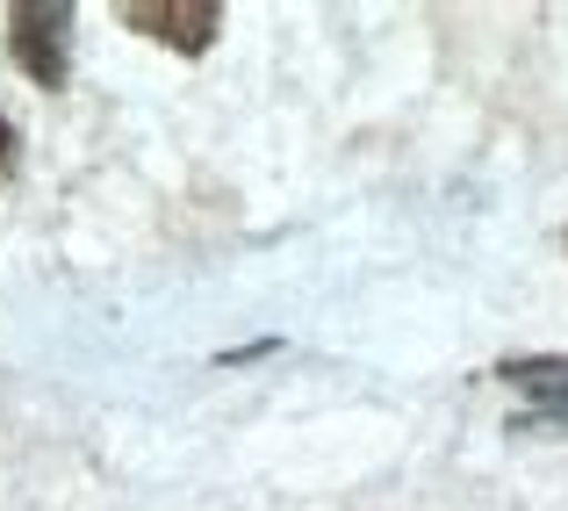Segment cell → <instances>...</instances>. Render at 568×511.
<instances>
[{
	"label": "cell",
	"instance_id": "1",
	"mask_svg": "<svg viewBox=\"0 0 568 511\" xmlns=\"http://www.w3.org/2000/svg\"><path fill=\"white\" fill-rule=\"evenodd\" d=\"M72 29H80V8H65V0H14L8 58L22 66V80L51 87V94L72 80Z\"/></svg>",
	"mask_w": 568,
	"mask_h": 511
},
{
	"label": "cell",
	"instance_id": "2",
	"mask_svg": "<svg viewBox=\"0 0 568 511\" xmlns=\"http://www.w3.org/2000/svg\"><path fill=\"white\" fill-rule=\"evenodd\" d=\"M115 14H123V29L166 43V51H181V58H202L223 29V0H123Z\"/></svg>",
	"mask_w": 568,
	"mask_h": 511
},
{
	"label": "cell",
	"instance_id": "3",
	"mask_svg": "<svg viewBox=\"0 0 568 511\" xmlns=\"http://www.w3.org/2000/svg\"><path fill=\"white\" fill-rule=\"evenodd\" d=\"M497 374L532 403V418L568 425V353H526V360H504Z\"/></svg>",
	"mask_w": 568,
	"mask_h": 511
},
{
	"label": "cell",
	"instance_id": "4",
	"mask_svg": "<svg viewBox=\"0 0 568 511\" xmlns=\"http://www.w3.org/2000/svg\"><path fill=\"white\" fill-rule=\"evenodd\" d=\"M8 173H14V123H8V109H0V188H8Z\"/></svg>",
	"mask_w": 568,
	"mask_h": 511
},
{
	"label": "cell",
	"instance_id": "5",
	"mask_svg": "<svg viewBox=\"0 0 568 511\" xmlns=\"http://www.w3.org/2000/svg\"><path fill=\"white\" fill-rule=\"evenodd\" d=\"M561 246H568V238H561Z\"/></svg>",
	"mask_w": 568,
	"mask_h": 511
}]
</instances>
